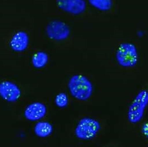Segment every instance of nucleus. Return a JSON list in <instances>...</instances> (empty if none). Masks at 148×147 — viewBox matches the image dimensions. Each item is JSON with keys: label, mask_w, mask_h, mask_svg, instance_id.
I'll return each instance as SVG.
<instances>
[{"label": "nucleus", "mask_w": 148, "mask_h": 147, "mask_svg": "<svg viewBox=\"0 0 148 147\" xmlns=\"http://www.w3.org/2000/svg\"><path fill=\"white\" fill-rule=\"evenodd\" d=\"M68 87L70 93L77 100L85 101L91 97L94 87L88 77L82 74H75L69 80Z\"/></svg>", "instance_id": "nucleus-1"}, {"label": "nucleus", "mask_w": 148, "mask_h": 147, "mask_svg": "<svg viewBox=\"0 0 148 147\" xmlns=\"http://www.w3.org/2000/svg\"><path fill=\"white\" fill-rule=\"evenodd\" d=\"M148 105V90L141 89L136 94L130 104L127 117L129 122L132 124L139 123L144 116V113Z\"/></svg>", "instance_id": "nucleus-2"}, {"label": "nucleus", "mask_w": 148, "mask_h": 147, "mask_svg": "<svg viewBox=\"0 0 148 147\" xmlns=\"http://www.w3.org/2000/svg\"><path fill=\"white\" fill-rule=\"evenodd\" d=\"M115 59L120 66L124 68L136 66L139 61V53L136 46L127 42L120 44L116 51Z\"/></svg>", "instance_id": "nucleus-3"}, {"label": "nucleus", "mask_w": 148, "mask_h": 147, "mask_svg": "<svg viewBox=\"0 0 148 147\" xmlns=\"http://www.w3.org/2000/svg\"><path fill=\"white\" fill-rule=\"evenodd\" d=\"M101 129L100 122L95 118L84 117L78 122L75 130L77 138L84 140L95 138Z\"/></svg>", "instance_id": "nucleus-4"}, {"label": "nucleus", "mask_w": 148, "mask_h": 147, "mask_svg": "<svg viewBox=\"0 0 148 147\" xmlns=\"http://www.w3.org/2000/svg\"><path fill=\"white\" fill-rule=\"evenodd\" d=\"M49 7L70 15H79L85 12L86 3L85 0H47Z\"/></svg>", "instance_id": "nucleus-5"}, {"label": "nucleus", "mask_w": 148, "mask_h": 147, "mask_svg": "<svg viewBox=\"0 0 148 147\" xmlns=\"http://www.w3.org/2000/svg\"><path fill=\"white\" fill-rule=\"evenodd\" d=\"M46 31L48 37L56 41L66 39L71 33L69 26L65 22L59 20H53L49 22Z\"/></svg>", "instance_id": "nucleus-6"}, {"label": "nucleus", "mask_w": 148, "mask_h": 147, "mask_svg": "<svg viewBox=\"0 0 148 147\" xmlns=\"http://www.w3.org/2000/svg\"><path fill=\"white\" fill-rule=\"evenodd\" d=\"M0 96L5 101L14 102L21 96V91L15 83L10 81L0 83Z\"/></svg>", "instance_id": "nucleus-7"}, {"label": "nucleus", "mask_w": 148, "mask_h": 147, "mask_svg": "<svg viewBox=\"0 0 148 147\" xmlns=\"http://www.w3.org/2000/svg\"><path fill=\"white\" fill-rule=\"evenodd\" d=\"M29 44V36L24 31H18L11 37L10 41L11 48L15 52L24 51Z\"/></svg>", "instance_id": "nucleus-8"}, {"label": "nucleus", "mask_w": 148, "mask_h": 147, "mask_svg": "<svg viewBox=\"0 0 148 147\" xmlns=\"http://www.w3.org/2000/svg\"><path fill=\"white\" fill-rule=\"evenodd\" d=\"M46 113V108L44 104L34 102L27 106L25 110V117L31 121H35L44 117Z\"/></svg>", "instance_id": "nucleus-9"}, {"label": "nucleus", "mask_w": 148, "mask_h": 147, "mask_svg": "<svg viewBox=\"0 0 148 147\" xmlns=\"http://www.w3.org/2000/svg\"><path fill=\"white\" fill-rule=\"evenodd\" d=\"M53 128L50 123L47 122H39L35 126L34 131L37 136L46 137L52 133Z\"/></svg>", "instance_id": "nucleus-10"}, {"label": "nucleus", "mask_w": 148, "mask_h": 147, "mask_svg": "<svg viewBox=\"0 0 148 147\" xmlns=\"http://www.w3.org/2000/svg\"><path fill=\"white\" fill-rule=\"evenodd\" d=\"M49 56L46 53L43 51L37 52L32 57V63L35 68H41L47 64Z\"/></svg>", "instance_id": "nucleus-11"}, {"label": "nucleus", "mask_w": 148, "mask_h": 147, "mask_svg": "<svg viewBox=\"0 0 148 147\" xmlns=\"http://www.w3.org/2000/svg\"><path fill=\"white\" fill-rule=\"evenodd\" d=\"M89 3L101 11H108L111 8L112 2V0H88Z\"/></svg>", "instance_id": "nucleus-12"}, {"label": "nucleus", "mask_w": 148, "mask_h": 147, "mask_svg": "<svg viewBox=\"0 0 148 147\" xmlns=\"http://www.w3.org/2000/svg\"><path fill=\"white\" fill-rule=\"evenodd\" d=\"M68 102V97L65 93H60L56 97L55 103L56 105L60 108H64L66 107Z\"/></svg>", "instance_id": "nucleus-13"}, {"label": "nucleus", "mask_w": 148, "mask_h": 147, "mask_svg": "<svg viewBox=\"0 0 148 147\" xmlns=\"http://www.w3.org/2000/svg\"><path fill=\"white\" fill-rule=\"evenodd\" d=\"M141 132L145 137L148 139V122L144 124L141 127Z\"/></svg>", "instance_id": "nucleus-14"}]
</instances>
